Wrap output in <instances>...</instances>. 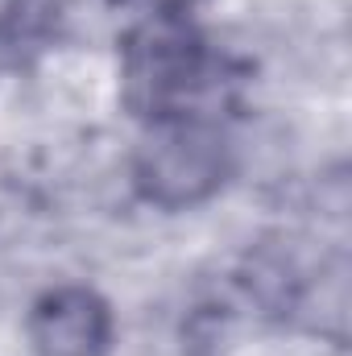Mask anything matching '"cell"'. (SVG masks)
<instances>
[{
	"label": "cell",
	"mask_w": 352,
	"mask_h": 356,
	"mask_svg": "<svg viewBox=\"0 0 352 356\" xmlns=\"http://www.w3.org/2000/svg\"><path fill=\"white\" fill-rule=\"evenodd\" d=\"M232 175L228 133L203 116L154 120L150 137L133 154V186L145 203L182 211L207 203Z\"/></svg>",
	"instance_id": "6da1fadb"
},
{
	"label": "cell",
	"mask_w": 352,
	"mask_h": 356,
	"mask_svg": "<svg viewBox=\"0 0 352 356\" xmlns=\"http://www.w3.org/2000/svg\"><path fill=\"white\" fill-rule=\"evenodd\" d=\"M207 54L182 13H154L125 42V95L150 120L203 116Z\"/></svg>",
	"instance_id": "7a4b0ae2"
},
{
	"label": "cell",
	"mask_w": 352,
	"mask_h": 356,
	"mask_svg": "<svg viewBox=\"0 0 352 356\" xmlns=\"http://www.w3.org/2000/svg\"><path fill=\"white\" fill-rule=\"evenodd\" d=\"M29 344L38 356H104L112 311L91 286H54L29 311Z\"/></svg>",
	"instance_id": "3957f363"
},
{
	"label": "cell",
	"mask_w": 352,
	"mask_h": 356,
	"mask_svg": "<svg viewBox=\"0 0 352 356\" xmlns=\"http://www.w3.org/2000/svg\"><path fill=\"white\" fill-rule=\"evenodd\" d=\"M158 4H162V13H186L191 0H158Z\"/></svg>",
	"instance_id": "277c9868"
}]
</instances>
